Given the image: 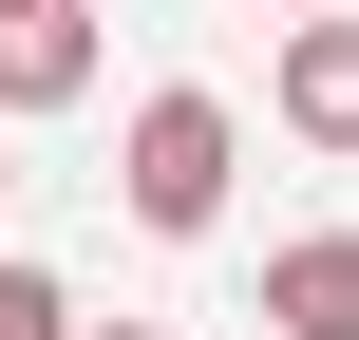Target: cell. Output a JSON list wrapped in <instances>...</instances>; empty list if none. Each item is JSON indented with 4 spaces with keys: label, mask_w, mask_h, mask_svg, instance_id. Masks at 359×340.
I'll use <instances>...</instances> for the list:
<instances>
[{
    "label": "cell",
    "mask_w": 359,
    "mask_h": 340,
    "mask_svg": "<svg viewBox=\"0 0 359 340\" xmlns=\"http://www.w3.org/2000/svg\"><path fill=\"white\" fill-rule=\"evenodd\" d=\"M76 340H170V322H76Z\"/></svg>",
    "instance_id": "cell-7"
},
{
    "label": "cell",
    "mask_w": 359,
    "mask_h": 340,
    "mask_svg": "<svg viewBox=\"0 0 359 340\" xmlns=\"http://www.w3.org/2000/svg\"><path fill=\"white\" fill-rule=\"evenodd\" d=\"M265 340H359V227L265 246Z\"/></svg>",
    "instance_id": "cell-4"
},
{
    "label": "cell",
    "mask_w": 359,
    "mask_h": 340,
    "mask_svg": "<svg viewBox=\"0 0 359 340\" xmlns=\"http://www.w3.org/2000/svg\"><path fill=\"white\" fill-rule=\"evenodd\" d=\"M265 19H322V0H265Z\"/></svg>",
    "instance_id": "cell-8"
},
{
    "label": "cell",
    "mask_w": 359,
    "mask_h": 340,
    "mask_svg": "<svg viewBox=\"0 0 359 340\" xmlns=\"http://www.w3.org/2000/svg\"><path fill=\"white\" fill-rule=\"evenodd\" d=\"M0 340H76V284H57V265H19V246H0Z\"/></svg>",
    "instance_id": "cell-5"
},
{
    "label": "cell",
    "mask_w": 359,
    "mask_h": 340,
    "mask_svg": "<svg viewBox=\"0 0 359 340\" xmlns=\"http://www.w3.org/2000/svg\"><path fill=\"white\" fill-rule=\"evenodd\" d=\"M227 189H246V114H227L208 76L133 95V132H114V208H133L151 246H208V227H227Z\"/></svg>",
    "instance_id": "cell-1"
},
{
    "label": "cell",
    "mask_w": 359,
    "mask_h": 340,
    "mask_svg": "<svg viewBox=\"0 0 359 340\" xmlns=\"http://www.w3.org/2000/svg\"><path fill=\"white\" fill-rule=\"evenodd\" d=\"M265 114H284L303 151H359V0L284 19V57H265Z\"/></svg>",
    "instance_id": "cell-2"
},
{
    "label": "cell",
    "mask_w": 359,
    "mask_h": 340,
    "mask_svg": "<svg viewBox=\"0 0 359 340\" xmlns=\"http://www.w3.org/2000/svg\"><path fill=\"white\" fill-rule=\"evenodd\" d=\"M95 95V0H0V114H76Z\"/></svg>",
    "instance_id": "cell-3"
},
{
    "label": "cell",
    "mask_w": 359,
    "mask_h": 340,
    "mask_svg": "<svg viewBox=\"0 0 359 340\" xmlns=\"http://www.w3.org/2000/svg\"><path fill=\"white\" fill-rule=\"evenodd\" d=\"M0 208H19V114H0Z\"/></svg>",
    "instance_id": "cell-6"
}]
</instances>
